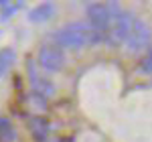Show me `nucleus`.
<instances>
[{
	"label": "nucleus",
	"instance_id": "nucleus-1",
	"mask_svg": "<svg viewBox=\"0 0 152 142\" xmlns=\"http://www.w3.org/2000/svg\"><path fill=\"white\" fill-rule=\"evenodd\" d=\"M53 41L59 47H71V49H79L85 45H95L99 41H104L105 37L104 33L95 31L94 26H87V24L75 23V24H67L59 31H53Z\"/></svg>",
	"mask_w": 152,
	"mask_h": 142
},
{
	"label": "nucleus",
	"instance_id": "nucleus-2",
	"mask_svg": "<svg viewBox=\"0 0 152 142\" xmlns=\"http://www.w3.org/2000/svg\"><path fill=\"white\" fill-rule=\"evenodd\" d=\"M107 8H112V23H110V29L104 33L105 41L107 43H112V45H120V43H126V39L130 37L132 33V29H134V24H136V16L128 10H122V8H118L116 2H110L107 4Z\"/></svg>",
	"mask_w": 152,
	"mask_h": 142
},
{
	"label": "nucleus",
	"instance_id": "nucleus-3",
	"mask_svg": "<svg viewBox=\"0 0 152 142\" xmlns=\"http://www.w3.org/2000/svg\"><path fill=\"white\" fill-rule=\"evenodd\" d=\"M39 63L47 71H61L65 65L63 49L55 43H43L39 49Z\"/></svg>",
	"mask_w": 152,
	"mask_h": 142
},
{
	"label": "nucleus",
	"instance_id": "nucleus-4",
	"mask_svg": "<svg viewBox=\"0 0 152 142\" xmlns=\"http://www.w3.org/2000/svg\"><path fill=\"white\" fill-rule=\"evenodd\" d=\"M85 12H87L89 26H94L95 31L105 33V31L110 29V23H112V12H110V8H107V4L89 2V4L85 6Z\"/></svg>",
	"mask_w": 152,
	"mask_h": 142
},
{
	"label": "nucleus",
	"instance_id": "nucleus-5",
	"mask_svg": "<svg viewBox=\"0 0 152 142\" xmlns=\"http://www.w3.org/2000/svg\"><path fill=\"white\" fill-rule=\"evenodd\" d=\"M150 41H152L150 29H148L144 23L136 20L130 37L126 39V49H130V51H142V49H146L148 45H150Z\"/></svg>",
	"mask_w": 152,
	"mask_h": 142
},
{
	"label": "nucleus",
	"instance_id": "nucleus-6",
	"mask_svg": "<svg viewBox=\"0 0 152 142\" xmlns=\"http://www.w3.org/2000/svg\"><path fill=\"white\" fill-rule=\"evenodd\" d=\"M53 14H55V6L47 2V4H41V6H37L35 10H31L28 18H31L33 23H43V20H49Z\"/></svg>",
	"mask_w": 152,
	"mask_h": 142
},
{
	"label": "nucleus",
	"instance_id": "nucleus-7",
	"mask_svg": "<svg viewBox=\"0 0 152 142\" xmlns=\"http://www.w3.org/2000/svg\"><path fill=\"white\" fill-rule=\"evenodd\" d=\"M31 130H33V136H35V138H37L39 142H45V140H47V134H49V124L45 122V120L33 118Z\"/></svg>",
	"mask_w": 152,
	"mask_h": 142
},
{
	"label": "nucleus",
	"instance_id": "nucleus-8",
	"mask_svg": "<svg viewBox=\"0 0 152 142\" xmlns=\"http://www.w3.org/2000/svg\"><path fill=\"white\" fill-rule=\"evenodd\" d=\"M14 59H16V53H14L12 49H4V51H0V75H4L6 71H10Z\"/></svg>",
	"mask_w": 152,
	"mask_h": 142
},
{
	"label": "nucleus",
	"instance_id": "nucleus-9",
	"mask_svg": "<svg viewBox=\"0 0 152 142\" xmlns=\"http://www.w3.org/2000/svg\"><path fill=\"white\" fill-rule=\"evenodd\" d=\"M140 67H142V71H144V73H152V49L146 53V57L142 59Z\"/></svg>",
	"mask_w": 152,
	"mask_h": 142
},
{
	"label": "nucleus",
	"instance_id": "nucleus-10",
	"mask_svg": "<svg viewBox=\"0 0 152 142\" xmlns=\"http://www.w3.org/2000/svg\"><path fill=\"white\" fill-rule=\"evenodd\" d=\"M16 8H23V2H16L14 6H10V4H8V6H6V10L2 12V16H0V20H6V18H8L10 14H14V12H16Z\"/></svg>",
	"mask_w": 152,
	"mask_h": 142
}]
</instances>
